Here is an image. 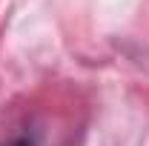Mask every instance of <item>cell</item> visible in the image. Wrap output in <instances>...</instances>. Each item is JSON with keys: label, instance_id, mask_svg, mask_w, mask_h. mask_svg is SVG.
<instances>
[{"label": "cell", "instance_id": "cell-1", "mask_svg": "<svg viewBox=\"0 0 149 146\" xmlns=\"http://www.w3.org/2000/svg\"><path fill=\"white\" fill-rule=\"evenodd\" d=\"M9 146H35V143H32L29 138H17V140H12Z\"/></svg>", "mask_w": 149, "mask_h": 146}]
</instances>
